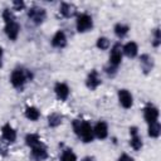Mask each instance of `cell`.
I'll list each match as a JSON object with an SVG mask.
<instances>
[{
    "label": "cell",
    "instance_id": "obj_1",
    "mask_svg": "<svg viewBox=\"0 0 161 161\" xmlns=\"http://www.w3.org/2000/svg\"><path fill=\"white\" fill-rule=\"evenodd\" d=\"M3 20H4V31L6 36L15 42L20 34V24L18 23L15 15L10 9H4L3 11Z\"/></svg>",
    "mask_w": 161,
    "mask_h": 161
},
{
    "label": "cell",
    "instance_id": "obj_2",
    "mask_svg": "<svg viewBox=\"0 0 161 161\" xmlns=\"http://www.w3.org/2000/svg\"><path fill=\"white\" fill-rule=\"evenodd\" d=\"M73 130H74V133L84 142V143H88V142H92L93 138H94V135H93V127L92 125L86 121V119H74L73 123Z\"/></svg>",
    "mask_w": 161,
    "mask_h": 161
},
{
    "label": "cell",
    "instance_id": "obj_3",
    "mask_svg": "<svg viewBox=\"0 0 161 161\" xmlns=\"http://www.w3.org/2000/svg\"><path fill=\"white\" fill-rule=\"evenodd\" d=\"M31 79H33L31 72L29 69H25V68H21V67L15 68L11 72V74H10V83H11V86L15 89L20 91V92L24 89L25 83L31 80Z\"/></svg>",
    "mask_w": 161,
    "mask_h": 161
},
{
    "label": "cell",
    "instance_id": "obj_4",
    "mask_svg": "<svg viewBox=\"0 0 161 161\" xmlns=\"http://www.w3.org/2000/svg\"><path fill=\"white\" fill-rule=\"evenodd\" d=\"M93 28V19L89 14L82 13L75 18V29L78 33H87Z\"/></svg>",
    "mask_w": 161,
    "mask_h": 161
},
{
    "label": "cell",
    "instance_id": "obj_5",
    "mask_svg": "<svg viewBox=\"0 0 161 161\" xmlns=\"http://www.w3.org/2000/svg\"><path fill=\"white\" fill-rule=\"evenodd\" d=\"M28 18H29V20H31L33 24L40 25L47 19V10L42 6L33 5L28 9Z\"/></svg>",
    "mask_w": 161,
    "mask_h": 161
},
{
    "label": "cell",
    "instance_id": "obj_6",
    "mask_svg": "<svg viewBox=\"0 0 161 161\" xmlns=\"http://www.w3.org/2000/svg\"><path fill=\"white\" fill-rule=\"evenodd\" d=\"M122 45L119 43H116L112 45L111 48V52H109V60H108V65L114 68V69H118L121 62H122Z\"/></svg>",
    "mask_w": 161,
    "mask_h": 161
},
{
    "label": "cell",
    "instance_id": "obj_7",
    "mask_svg": "<svg viewBox=\"0 0 161 161\" xmlns=\"http://www.w3.org/2000/svg\"><path fill=\"white\" fill-rule=\"evenodd\" d=\"M101 84H102V79H101V77H99L98 70H97V69H92V70L88 73L87 78H86V86H87V88L91 89V91H94V89H97Z\"/></svg>",
    "mask_w": 161,
    "mask_h": 161
},
{
    "label": "cell",
    "instance_id": "obj_8",
    "mask_svg": "<svg viewBox=\"0 0 161 161\" xmlns=\"http://www.w3.org/2000/svg\"><path fill=\"white\" fill-rule=\"evenodd\" d=\"M158 108L156 106H153L152 103H147L143 107V118L147 123H152L158 121Z\"/></svg>",
    "mask_w": 161,
    "mask_h": 161
},
{
    "label": "cell",
    "instance_id": "obj_9",
    "mask_svg": "<svg viewBox=\"0 0 161 161\" xmlns=\"http://www.w3.org/2000/svg\"><path fill=\"white\" fill-rule=\"evenodd\" d=\"M117 97H118V102L119 104L125 108V109H128L133 106V96L131 94V92L128 89H119L118 93H117Z\"/></svg>",
    "mask_w": 161,
    "mask_h": 161
},
{
    "label": "cell",
    "instance_id": "obj_10",
    "mask_svg": "<svg viewBox=\"0 0 161 161\" xmlns=\"http://www.w3.org/2000/svg\"><path fill=\"white\" fill-rule=\"evenodd\" d=\"M130 135H131V138H130V146L135 150V151H140L143 146V142H142V138L141 136L138 135V128L136 126H132L130 127Z\"/></svg>",
    "mask_w": 161,
    "mask_h": 161
},
{
    "label": "cell",
    "instance_id": "obj_11",
    "mask_svg": "<svg viewBox=\"0 0 161 161\" xmlns=\"http://www.w3.org/2000/svg\"><path fill=\"white\" fill-rule=\"evenodd\" d=\"M52 45L54 48H58V49H63L67 47V43H68V39H67V35L63 30H58L54 33V35L52 36V40H50Z\"/></svg>",
    "mask_w": 161,
    "mask_h": 161
},
{
    "label": "cell",
    "instance_id": "obj_12",
    "mask_svg": "<svg viewBox=\"0 0 161 161\" xmlns=\"http://www.w3.org/2000/svg\"><path fill=\"white\" fill-rule=\"evenodd\" d=\"M54 93H55V96H57V98H58L59 101H67L68 97H69L70 89H69V87H68L67 83H64V82H58V83H55V86H54Z\"/></svg>",
    "mask_w": 161,
    "mask_h": 161
},
{
    "label": "cell",
    "instance_id": "obj_13",
    "mask_svg": "<svg viewBox=\"0 0 161 161\" xmlns=\"http://www.w3.org/2000/svg\"><path fill=\"white\" fill-rule=\"evenodd\" d=\"M31 150V157L35 160V161H44L48 158L49 153H48V150H47V146L42 142L40 145L30 148Z\"/></svg>",
    "mask_w": 161,
    "mask_h": 161
},
{
    "label": "cell",
    "instance_id": "obj_14",
    "mask_svg": "<svg viewBox=\"0 0 161 161\" xmlns=\"http://www.w3.org/2000/svg\"><path fill=\"white\" fill-rule=\"evenodd\" d=\"M1 136H3V138L6 141V142H9V143H13V142H15L16 141V131H15V128L10 125V123H5V125H3V127H1Z\"/></svg>",
    "mask_w": 161,
    "mask_h": 161
},
{
    "label": "cell",
    "instance_id": "obj_15",
    "mask_svg": "<svg viewBox=\"0 0 161 161\" xmlns=\"http://www.w3.org/2000/svg\"><path fill=\"white\" fill-rule=\"evenodd\" d=\"M93 135L98 140H104L108 136V125L104 121H98L93 127Z\"/></svg>",
    "mask_w": 161,
    "mask_h": 161
},
{
    "label": "cell",
    "instance_id": "obj_16",
    "mask_svg": "<svg viewBox=\"0 0 161 161\" xmlns=\"http://www.w3.org/2000/svg\"><path fill=\"white\" fill-rule=\"evenodd\" d=\"M59 13L63 18H73V16H77V6L74 4H70V3H62L60 6H59Z\"/></svg>",
    "mask_w": 161,
    "mask_h": 161
},
{
    "label": "cell",
    "instance_id": "obj_17",
    "mask_svg": "<svg viewBox=\"0 0 161 161\" xmlns=\"http://www.w3.org/2000/svg\"><path fill=\"white\" fill-rule=\"evenodd\" d=\"M140 65H141V70L143 72V74H148L153 69V65H155L153 58L150 54H141Z\"/></svg>",
    "mask_w": 161,
    "mask_h": 161
},
{
    "label": "cell",
    "instance_id": "obj_18",
    "mask_svg": "<svg viewBox=\"0 0 161 161\" xmlns=\"http://www.w3.org/2000/svg\"><path fill=\"white\" fill-rule=\"evenodd\" d=\"M122 54H125L128 58H135L138 54V45L136 42H128L125 45H122Z\"/></svg>",
    "mask_w": 161,
    "mask_h": 161
},
{
    "label": "cell",
    "instance_id": "obj_19",
    "mask_svg": "<svg viewBox=\"0 0 161 161\" xmlns=\"http://www.w3.org/2000/svg\"><path fill=\"white\" fill-rule=\"evenodd\" d=\"M47 121H48V126L54 128V127H58V126L62 125V122H63V116H62L59 112H52V113L48 114Z\"/></svg>",
    "mask_w": 161,
    "mask_h": 161
},
{
    "label": "cell",
    "instance_id": "obj_20",
    "mask_svg": "<svg viewBox=\"0 0 161 161\" xmlns=\"http://www.w3.org/2000/svg\"><path fill=\"white\" fill-rule=\"evenodd\" d=\"M113 31H114V34H116L117 38L122 39V38H125V36L128 34L130 26H128L127 24H125V23H117V24L114 25V28H113Z\"/></svg>",
    "mask_w": 161,
    "mask_h": 161
},
{
    "label": "cell",
    "instance_id": "obj_21",
    "mask_svg": "<svg viewBox=\"0 0 161 161\" xmlns=\"http://www.w3.org/2000/svg\"><path fill=\"white\" fill-rule=\"evenodd\" d=\"M24 116L30 121H38L40 118V111L34 106H29V107L25 108Z\"/></svg>",
    "mask_w": 161,
    "mask_h": 161
},
{
    "label": "cell",
    "instance_id": "obj_22",
    "mask_svg": "<svg viewBox=\"0 0 161 161\" xmlns=\"http://www.w3.org/2000/svg\"><path fill=\"white\" fill-rule=\"evenodd\" d=\"M147 133L151 138H157L161 135V125L158 121L148 123V128H147Z\"/></svg>",
    "mask_w": 161,
    "mask_h": 161
},
{
    "label": "cell",
    "instance_id": "obj_23",
    "mask_svg": "<svg viewBox=\"0 0 161 161\" xmlns=\"http://www.w3.org/2000/svg\"><path fill=\"white\" fill-rule=\"evenodd\" d=\"M25 143H26L28 147L33 148V147H35V146H38V145L42 143L40 136L38 133H28L25 136Z\"/></svg>",
    "mask_w": 161,
    "mask_h": 161
},
{
    "label": "cell",
    "instance_id": "obj_24",
    "mask_svg": "<svg viewBox=\"0 0 161 161\" xmlns=\"http://www.w3.org/2000/svg\"><path fill=\"white\" fill-rule=\"evenodd\" d=\"M59 161H77V155L72 148H64L59 156Z\"/></svg>",
    "mask_w": 161,
    "mask_h": 161
},
{
    "label": "cell",
    "instance_id": "obj_25",
    "mask_svg": "<svg viewBox=\"0 0 161 161\" xmlns=\"http://www.w3.org/2000/svg\"><path fill=\"white\" fill-rule=\"evenodd\" d=\"M109 45H111V42L106 36H99L97 39V42H96V47L98 49H101V50H107L109 48Z\"/></svg>",
    "mask_w": 161,
    "mask_h": 161
},
{
    "label": "cell",
    "instance_id": "obj_26",
    "mask_svg": "<svg viewBox=\"0 0 161 161\" xmlns=\"http://www.w3.org/2000/svg\"><path fill=\"white\" fill-rule=\"evenodd\" d=\"M152 34H153V38H152L151 44H152V47L158 48V47H160V44H161V34H160V28H155V29H153V31H152Z\"/></svg>",
    "mask_w": 161,
    "mask_h": 161
},
{
    "label": "cell",
    "instance_id": "obj_27",
    "mask_svg": "<svg viewBox=\"0 0 161 161\" xmlns=\"http://www.w3.org/2000/svg\"><path fill=\"white\" fill-rule=\"evenodd\" d=\"M13 8H14V10L20 11L25 8V3L21 1V0H15V1H13Z\"/></svg>",
    "mask_w": 161,
    "mask_h": 161
},
{
    "label": "cell",
    "instance_id": "obj_28",
    "mask_svg": "<svg viewBox=\"0 0 161 161\" xmlns=\"http://www.w3.org/2000/svg\"><path fill=\"white\" fill-rule=\"evenodd\" d=\"M117 161H135V160H133L131 156H128L127 153H122V155L117 158Z\"/></svg>",
    "mask_w": 161,
    "mask_h": 161
},
{
    "label": "cell",
    "instance_id": "obj_29",
    "mask_svg": "<svg viewBox=\"0 0 161 161\" xmlns=\"http://www.w3.org/2000/svg\"><path fill=\"white\" fill-rule=\"evenodd\" d=\"M6 151H8V150H6V147H5V146H4V145L0 142V155H4V156H5V155L8 153Z\"/></svg>",
    "mask_w": 161,
    "mask_h": 161
},
{
    "label": "cell",
    "instance_id": "obj_30",
    "mask_svg": "<svg viewBox=\"0 0 161 161\" xmlns=\"http://www.w3.org/2000/svg\"><path fill=\"white\" fill-rule=\"evenodd\" d=\"M3 58H4V50H3V48L0 47V68L3 67Z\"/></svg>",
    "mask_w": 161,
    "mask_h": 161
},
{
    "label": "cell",
    "instance_id": "obj_31",
    "mask_svg": "<svg viewBox=\"0 0 161 161\" xmlns=\"http://www.w3.org/2000/svg\"><path fill=\"white\" fill-rule=\"evenodd\" d=\"M80 161H96L93 157H91V156H87V157H84V158H82Z\"/></svg>",
    "mask_w": 161,
    "mask_h": 161
}]
</instances>
